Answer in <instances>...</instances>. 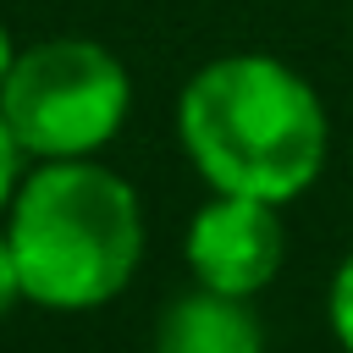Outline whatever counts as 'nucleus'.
I'll list each match as a JSON object with an SVG mask.
<instances>
[{
	"label": "nucleus",
	"instance_id": "nucleus-4",
	"mask_svg": "<svg viewBox=\"0 0 353 353\" xmlns=\"http://www.w3.org/2000/svg\"><path fill=\"white\" fill-rule=\"evenodd\" d=\"M182 265L193 287L226 298H259L287 265V221L281 204L248 193H210L182 232Z\"/></svg>",
	"mask_w": 353,
	"mask_h": 353
},
{
	"label": "nucleus",
	"instance_id": "nucleus-3",
	"mask_svg": "<svg viewBox=\"0 0 353 353\" xmlns=\"http://www.w3.org/2000/svg\"><path fill=\"white\" fill-rule=\"evenodd\" d=\"M0 116L28 160H88L121 138L132 116V72L110 44L55 33L17 50L11 77L0 83Z\"/></svg>",
	"mask_w": 353,
	"mask_h": 353
},
{
	"label": "nucleus",
	"instance_id": "nucleus-7",
	"mask_svg": "<svg viewBox=\"0 0 353 353\" xmlns=\"http://www.w3.org/2000/svg\"><path fill=\"white\" fill-rule=\"evenodd\" d=\"M22 171H28V154H22L17 132H11L6 116H0V215H6V204H11V193H17V182H22Z\"/></svg>",
	"mask_w": 353,
	"mask_h": 353
},
{
	"label": "nucleus",
	"instance_id": "nucleus-6",
	"mask_svg": "<svg viewBox=\"0 0 353 353\" xmlns=\"http://www.w3.org/2000/svg\"><path fill=\"white\" fill-rule=\"evenodd\" d=\"M325 325H331L336 347L353 353V254H347V259L336 265V276H331V292H325Z\"/></svg>",
	"mask_w": 353,
	"mask_h": 353
},
{
	"label": "nucleus",
	"instance_id": "nucleus-9",
	"mask_svg": "<svg viewBox=\"0 0 353 353\" xmlns=\"http://www.w3.org/2000/svg\"><path fill=\"white\" fill-rule=\"evenodd\" d=\"M11 66H17V39H11V28L0 22V83L11 77Z\"/></svg>",
	"mask_w": 353,
	"mask_h": 353
},
{
	"label": "nucleus",
	"instance_id": "nucleus-2",
	"mask_svg": "<svg viewBox=\"0 0 353 353\" xmlns=\"http://www.w3.org/2000/svg\"><path fill=\"white\" fill-rule=\"evenodd\" d=\"M6 243L28 303L50 314H88L116 303L143 265V199L99 154L28 160L6 215Z\"/></svg>",
	"mask_w": 353,
	"mask_h": 353
},
{
	"label": "nucleus",
	"instance_id": "nucleus-8",
	"mask_svg": "<svg viewBox=\"0 0 353 353\" xmlns=\"http://www.w3.org/2000/svg\"><path fill=\"white\" fill-rule=\"evenodd\" d=\"M17 303H28V292H22V270H17V254H11L6 226H0V320H6Z\"/></svg>",
	"mask_w": 353,
	"mask_h": 353
},
{
	"label": "nucleus",
	"instance_id": "nucleus-5",
	"mask_svg": "<svg viewBox=\"0 0 353 353\" xmlns=\"http://www.w3.org/2000/svg\"><path fill=\"white\" fill-rule=\"evenodd\" d=\"M149 353H265V325L254 314V298L188 287L160 309Z\"/></svg>",
	"mask_w": 353,
	"mask_h": 353
},
{
	"label": "nucleus",
	"instance_id": "nucleus-1",
	"mask_svg": "<svg viewBox=\"0 0 353 353\" xmlns=\"http://www.w3.org/2000/svg\"><path fill=\"white\" fill-rule=\"evenodd\" d=\"M171 121L210 193H248L287 210L331 160V116L320 88L265 50L204 61L176 88Z\"/></svg>",
	"mask_w": 353,
	"mask_h": 353
}]
</instances>
